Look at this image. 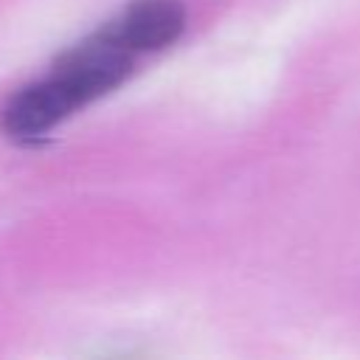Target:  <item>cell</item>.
Wrapping results in <instances>:
<instances>
[{
    "mask_svg": "<svg viewBox=\"0 0 360 360\" xmlns=\"http://www.w3.org/2000/svg\"><path fill=\"white\" fill-rule=\"evenodd\" d=\"M135 56L138 51L107 22L98 34L62 53L45 79L20 87L6 101L0 112L6 135L22 143L45 138L79 107L124 84Z\"/></svg>",
    "mask_w": 360,
    "mask_h": 360,
    "instance_id": "1",
    "label": "cell"
},
{
    "mask_svg": "<svg viewBox=\"0 0 360 360\" xmlns=\"http://www.w3.org/2000/svg\"><path fill=\"white\" fill-rule=\"evenodd\" d=\"M112 28L138 53L160 51L186 31V8L177 0H132L112 20Z\"/></svg>",
    "mask_w": 360,
    "mask_h": 360,
    "instance_id": "2",
    "label": "cell"
}]
</instances>
